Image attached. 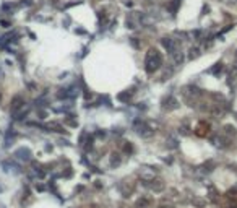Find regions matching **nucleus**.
<instances>
[{"label":"nucleus","instance_id":"1","mask_svg":"<svg viewBox=\"0 0 237 208\" xmlns=\"http://www.w3.org/2000/svg\"><path fill=\"white\" fill-rule=\"evenodd\" d=\"M161 63H162L161 54L156 49H150L148 54H146V57H145V68H146V72H148V73L156 72L157 68H159Z\"/></svg>","mask_w":237,"mask_h":208},{"label":"nucleus","instance_id":"2","mask_svg":"<svg viewBox=\"0 0 237 208\" xmlns=\"http://www.w3.org/2000/svg\"><path fill=\"white\" fill-rule=\"evenodd\" d=\"M161 42H162V46L167 49V52H176L177 49H179V44H177V41L176 39H172V38H162L161 39Z\"/></svg>","mask_w":237,"mask_h":208},{"label":"nucleus","instance_id":"3","mask_svg":"<svg viewBox=\"0 0 237 208\" xmlns=\"http://www.w3.org/2000/svg\"><path fill=\"white\" fill-rule=\"evenodd\" d=\"M172 59H174V62L177 63V65H180V63L184 62V54L180 52L179 49L176 50V52H172Z\"/></svg>","mask_w":237,"mask_h":208},{"label":"nucleus","instance_id":"4","mask_svg":"<svg viewBox=\"0 0 237 208\" xmlns=\"http://www.w3.org/2000/svg\"><path fill=\"white\" fill-rule=\"evenodd\" d=\"M179 5H180V0H172V2L167 5V10H169V11H171V13L174 15V13H176V11H177Z\"/></svg>","mask_w":237,"mask_h":208},{"label":"nucleus","instance_id":"5","mask_svg":"<svg viewBox=\"0 0 237 208\" xmlns=\"http://www.w3.org/2000/svg\"><path fill=\"white\" fill-rule=\"evenodd\" d=\"M196 57H200V49L198 47H192L190 49V54H188V59L193 60V59H196Z\"/></svg>","mask_w":237,"mask_h":208},{"label":"nucleus","instance_id":"6","mask_svg":"<svg viewBox=\"0 0 237 208\" xmlns=\"http://www.w3.org/2000/svg\"><path fill=\"white\" fill-rule=\"evenodd\" d=\"M16 156L20 159H29V151L28 150H20V151H16Z\"/></svg>","mask_w":237,"mask_h":208},{"label":"nucleus","instance_id":"7","mask_svg":"<svg viewBox=\"0 0 237 208\" xmlns=\"http://www.w3.org/2000/svg\"><path fill=\"white\" fill-rule=\"evenodd\" d=\"M235 57H237V54H235Z\"/></svg>","mask_w":237,"mask_h":208}]
</instances>
